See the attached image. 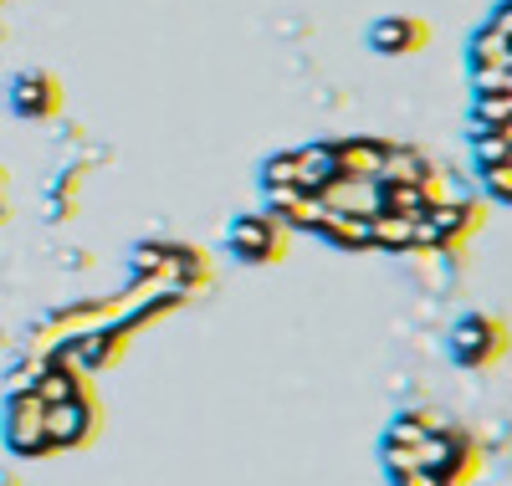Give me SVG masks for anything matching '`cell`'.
Wrapping results in <instances>:
<instances>
[{"label": "cell", "instance_id": "cell-1", "mask_svg": "<svg viewBox=\"0 0 512 486\" xmlns=\"http://www.w3.org/2000/svg\"><path fill=\"white\" fill-rule=\"evenodd\" d=\"M512 348V328L497 313H461L446 333V353L456 369H492L507 359Z\"/></svg>", "mask_w": 512, "mask_h": 486}, {"label": "cell", "instance_id": "cell-2", "mask_svg": "<svg viewBox=\"0 0 512 486\" xmlns=\"http://www.w3.org/2000/svg\"><path fill=\"white\" fill-rule=\"evenodd\" d=\"M226 251L241 261V267H277L292 251V231L272 210H246L226 226Z\"/></svg>", "mask_w": 512, "mask_h": 486}, {"label": "cell", "instance_id": "cell-3", "mask_svg": "<svg viewBox=\"0 0 512 486\" xmlns=\"http://www.w3.org/2000/svg\"><path fill=\"white\" fill-rule=\"evenodd\" d=\"M420 466H431L441 481H451V486H466L477 471H482V446L466 430H451V425H441L431 440L420 446Z\"/></svg>", "mask_w": 512, "mask_h": 486}, {"label": "cell", "instance_id": "cell-4", "mask_svg": "<svg viewBox=\"0 0 512 486\" xmlns=\"http://www.w3.org/2000/svg\"><path fill=\"white\" fill-rule=\"evenodd\" d=\"M6 446L16 456H52L47 446V405L36 400L31 389H11V400H6Z\"/></svg>", "mask_w": 512, "mask_h": 486}, {"label": "cell", "instance_id": "cell-5", "mask_svg": "<svg viewBox=\"0 0 512 486\" xmlns=\"http://www.w3.org/2000/svg\"><path fill=\"white\" fill-rule=\"evenodd\" d=\"M103 430V410L93 394H82V400H67V405H47V446L52 451H77L98 440Z\"/></svg>", "mask_w": 512, "mask_h": 486}, {"label": "cell", "instance_id": "cell-6", "mask_svg": "<svg viewBox=\"0 0 512 486\" xmlns=\"http://www.w3.org/2000/svg\"><path fill=\"white\" fill-rule=\"evenodd\" d=\"M482 220H487V205L482 200H436L431 215H425V226H431L436 236V251H451V246H466L477 231H482Z\"/></svg>", "mask_w": 512, "mask_h": 486}, {"label": "cell", "instance_id": "cell-7", "mask_svg": "<svg viewBox=\"0 0 512 486\" xmlns=\"http://www.w3.org/2000/svg\"><path fill=\"white\" fill-rule=\"evenodd\" d=\"M369 52L374 57H415L431 47V21H420V16H379L369 31Z\"/></svg>", "mask_w": 512, "mask_h": 486}, {"label": "cell", "instance_id": "cell-8", "mask_svg": "<svg viewBox=\"0 0 512 486\" xmlns=\"http://www.w3.org/2000/svg\"><path fill=\"white\" fill-rule=\"evenodd\" d=\"M11 108H16L21 118H31V123L57 118V113H62V82H57L52 72H21V77L11 82Z\"/></svg>", "mask_w": 512, "mask_h": 486}, {"label": "cell", "instance_id": "cell-9", "mask_svg": "<svg viewBox=\"0 0 512 486\" xmlns=\"http://www.w3.org/2000/svg\"><path fill=\"white\" fill-rule=\"evenodd\" d=\"M31 394H36L41 405H67V400H82V394H93V389H88V374L72 369V364L62 359V353H52V359L36 369Z\"/></svg>", "mask_w": 512, "mask_h": 486}, {"label": "cell", "instance_id": "cell-10", "mask_svg": "<svg viewBox=\"0 0 512 486\" xmlns=\"http://www.w3.org/2000/svg\"><path fill=\"white\" fill-rule=\"evenodd\" d=\"M390 154L395 144H384V139H333V159L344 180H379Z\"/></svg>", "mask_w": 512, "mask_h": 486}, {"label": "cell", "instance_id": "cell-11", "mask_svg": "<svg viewBox=\"0 0 512 486\" xmlns=\"http://www.w3.org/2000/svg\"><path fill=\"white\" fill-rule=\"evenodd\" d=\"M374 195H379V210L405 215V220L431 215V205L446 200L441 185H415V180H374Z\"/></svg>", "mask_w": 512, "mask_h": 486}, {"label": "cell", "instance_id": "cell-12", "mask_svg": "<svg viewBox=\"0 0 512 486\" xmlns=\"http://www.w3.org/2000/svg\"><path fill=\"white\" fill-rule=\"evenodd\" d=\"M267 210L282 220L287 231H318V220L328 215L323 195H308V190H272L267 195Z\"/></svg>", "mask_w": 512, "mask_h": 486}, {"label": "cell", "instance_id": "cell-13", "mask_svg": "<svg viewBox=\"0 0 512 486\" xmlns=\"http://www.w3.org/2000/svg\"><path fill=\"white\" fill-rule=\"evenodd\" d=\"M466 62H472V72H492V67L512 72V41L492 21H482L472 36H466Z\"/></svg>", "mask_w": 512, "mask_h": 486}, {"label": "cell", "instance_id": "cell-14", "mask_svg": "<svg viewBox=\"0 0 512 486\" xmlns=\"http://www.w3.org/2000/svg\"><path fill=\"white\" fill-rule=\"evenodd\" d=\"M318 241H328L333 251H369V215H349V210H328L318 220Z\"/></svg>", "mask_w": 512, "mask_h": 486}, {"label": "cell", "instance_id": "cell-15", "mask_svg": "<svg viewBox=\"0 0 512 486\" xmlns=\"http://www.w3.org/2000/svg\"><path fill=\"white\" fill-rule=\"evenodd\" d=\"M369 251H415V220L374 210L369 215Z\"/></svg>", "mask_w": 512, "mask_h": 486}, {"label": "cell", "instance_id": "cell-16", "mask_svg": "<svg viewBox=\"0 0 512 486\" xmlns=\"http://www.w3.org/2000/svg\"><path fill=\"white\" fill-rule=\"evenodd\" d=\"M441 425L425 415V410H405V415H395L390 420V430H384V446H425Z\"/></svg>", "mask_w": 512, "mask_h": 486}, {"label": "cell", "instance_id": "cell-17", "mask_svg": "<svg viewBox=\"0 0 512 486\" xmlns=\"http://www.w3.org/2000/svg\"><path fill=\"white\" fill-rule=\"evenodd\" d=\"M472 164H477V174L507 169L512 164V144L502 134H472Z\"/></svg>", "mask_w": 512, "mask_h": 486}, {"label": "cell", "instance_id": "cell-18", "mask_svg": "<svg viewBox=\"0 0 512 486\" xmlns=\"http://www.w3.org/2000/svg\"><path fill=\"white\" fill-rule=\"evenodd\" d=\"M262 190H297V149H282L262 164Z\"/></svg>", "mask_w": 512, "mask_h": 486}, {"label": "cell", "instance_id": "cell-19", "mask_svg": "<svg viewBox=\"0 0 512 486\" xmlns=\"http://www.w3.org/2000/svg\"><path fill=\"white\" fill-rule=\"evenodd\" d=\"M482 195H487V200H497V205H512V164H507V169L482 174Z\"/></svg>", "mask_w": 512, "mask_h": 486}, {"label": "cell", "instance_id": "cell-20", "mask_svg": "<svg viewBox=\"0 0 512 486\" xmlns=\"http://www.w3.org/2000/svg\"><path fill=\"white\" fill-rule=\"evenodd\" d=\"M390 481H395V486H451V481H441L431 466H405V471H395Z\"/></svg>", "mask_w": 512, "mask_h": 486}, {"label": "cell", "instance_id": "cell-21", "mask_svg": "<svg viewBox=\"0 0 512 486\" xmlns=\"http://www.w3.org/2000/svg\"><path fill=\"white\" fill-rule=\"evenodd\" d=\"M487 21H492V26H497V31H502V36L512 41V0H502V6H497V11L487 16Z\"/></svg>", "mask_w": 512, "mask_h": 486}]
</instances>
